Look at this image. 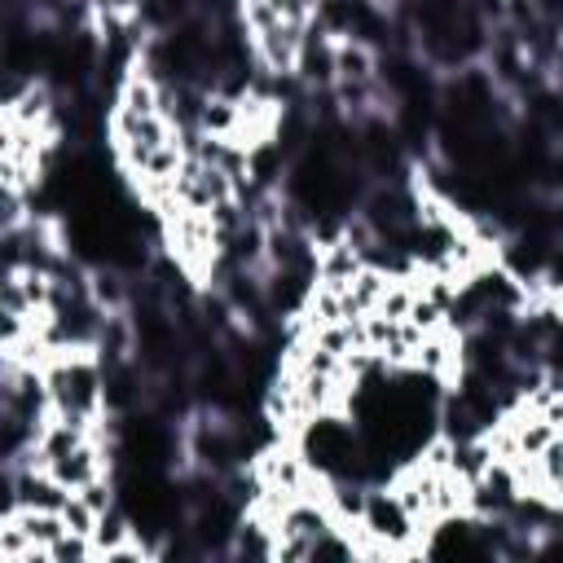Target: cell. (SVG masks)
Listing matches in <instances>:
<instances>
[{"label":"cell","mask_w":563,"mask_h":563,"mask_svg":"<svg viewBox=\"0 0 563 563\" xmlns=\"http://www.w3.org/2000/svg\"><path fill=\"white\" fill-rule=\"evenodd\" d=\"M330 62H334V84H374L378 79V53L356 35H339L330 44Z\"/></svg>","instance_id":"obj_3"},{"label":"cell","mask_w":563,"mask_h":563,"mask_svg":"<svg viewBox=\"0 0 563 563\" xmlns=\"http://www.w3.org/2000/svg\"><path fill=\"white\" fill-rule=\"evenodd\" d=\"M57 515H62V523H66V532H79V537H92V528H97V510H88V506H84V501H79L75 493H70L66 501H62V510H57Z\"/></svg>","instance_id":"obj_7"},{"label":"cell","mask_w":563,"mask_h":563,"mask_svg":"<svg viewBox=\"0 0 563 563\" xmlns=\"http://www.w3.org/2000/svg\"><path fill=\"white\" fill-rule=\"evenodd\" d=\"M387 554H405V550H418L422 532L418 523L405 515V506L396 501L391 488H365V506H361V519H356Z\"/></svg>","instance_id":"obj_2"},{"label":"cell","mask_w":563,"mask_h":563,"mask_svg":"<svg viewBox=\"0 0 563 563\" xmlns=\"http://www.w3.org/2000/svg\"><path fill=\"white\" fill-rule=\"evenodd\" d=\"M44 396H48V413L66 418V422H79L88 427L92 435L106 431V374H101V361L92 347H79V352H57L44 369Z\"/></svg>","instance_id":"obj_1"},{"label":"cell","mask_w":563,"mask_h":563,"mask_svg":"<svg viewBox=\"0 0 563 563\" xmlns=\"http://www.w3.org/2000/svg\"><path fill=\"white\" fill-rule=\"evenodd\" d=\"M44 559H53V563H88V559H92V537L62 532V537L44 550Z\"/></svg>","instance_id":"obj_6"},{"label":"cell","mask_w":563,"mask_h":563,"mask_svg":"<svg viewBox=\"0 0 563 563\" xmlns=\"http://www.w3.org/2000/svg\"><path fill=\"white\" fill-rule=\"evenodd\" d=\"M0 559H44V550L22 532V523L9 515H0Z\"/></svg>","instance_id":"obj_5"},{"label":"cell","mask_w":563,"mask_h":563,"mask_svg":"<svg viewBox=\"0 0 563 563\" xmlns=\"http://www.w3.org/2000/svg\"><path fill=\"white\" fill-rule=\"evenodd\" d=\"M13 519L22 523V532H26L40 550H48V545L66 532V523H62V515H57V510H22V506H18V510H13Z\"/></svg>","instance_id":"obj_4"}]
</instances>
